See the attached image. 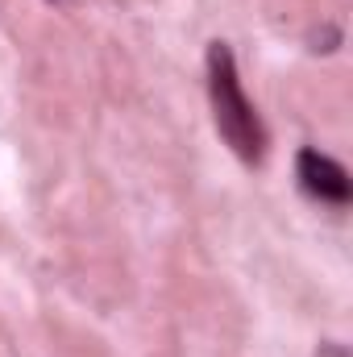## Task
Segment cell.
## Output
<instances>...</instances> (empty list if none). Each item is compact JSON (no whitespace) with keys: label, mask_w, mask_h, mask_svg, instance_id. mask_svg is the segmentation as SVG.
I'll use <instances>...</instances> for the list:
<instances>
[{"label":"cell","mask_w":353,"mask_h":357,"mask_svg":"<svg viewBox=\"0 0 353 357\" xmlns=\"http://www.w3.org/2000/svg\"><path fill=\"white\" fill-rule=\"evenodd\" d=\"M295 171H299V183H303L308 195H316V199H324V204H350L353 183H350V175H345V167L333 162L329 154H320V150H299Z\"/></svg>","instance_id":"obj_2"},{"label":"cell","mask_w":353,"mask_h":357,"mask_svg":"<svg viewBox=\"0 0 353 357\" xmlns=\"http://www.w3.org/2000/svg\"><path fill=\"white\" fill-rule=\"evenodd\" d=\"M208 96H212L216 129H220V137L237 150V158L262 162V154H266L262 121H258L254 104H250L246 91H241L233 50H229L225 42H212V46H208Z\"/></svg>","instance_id":"obj_1"}]
</instances>
